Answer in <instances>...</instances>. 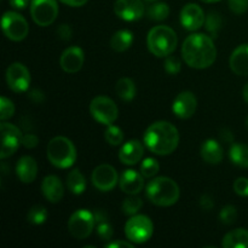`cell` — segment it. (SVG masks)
Returning <instances> with one entry per match:
<instances>
[{
    "label": "cell",
    "instance_id": "obj_28",
    "mask_svg": "<svg viewBox=\"0 0 248 248\" xmlns=\"http://www.w3.org/2000/svg\"><path fill=\"white\" fill-rule=\"evenodd\" d=\"M67 186L74 195H80L86 189V179L79 170H73L67 176Z\"/></svg>",
    "mask_w": 248,
    "mask_h": 248
},
{
    "label": "cell",
    "instance_id": "obj_49",
    "mask_svg": "<svg viewBox=\"0 0 248 248\" xmlns=\"http://www.w3.org/2000/svg\"><path fill=\"white\" fill-rule=\"evenodd\" d=\"M60 1L63 2V4L68 5V6L80 7V6H84L89 0H60Z\"/></svg>",
    "mask_w": 248,
    "mask_h": 248
},
{
    "label": "cell",
    "instance_id": "obj_33",
    "mask_svg": "<svg viewBox=\"0 0 248 248\" xmlns=\"http://www.w3.org/2000/svg\"><path fill=\"white\" fill-rule=\"evenodd\" d=\"M104 138H106L107 143H109L113 147H118V145H120L124 142V133L120 127L114 126L111 124V125H108V127H107L106 132H104Z\"/></svg>",
    "mask_w": 248,
    "mask_h": 248
},
{
    "label": "cell",
    "instance_id": "obj_23",
    "mask_svg": "<svg viewBox=\"0 0 248 248\" xmlns=\"http://www.w3.org/2000/svg\"><path fill=\"white\" fill-rule=\"evenodd\" d=\"M201 157L205 160L207 164L218 165L223 160L224 153H223L222 145L219 142L215 140H207L201 144L200 148Z\"/></svg>",
    "mask_w": 248,
    "mask_h": 248
},
{
    "label": "cell",
    "instance_id": "obj_24",
    "mask_svg": "<svg viewBox=\"0 0 248 248\" xmlns=\"http://www.w3.org/2000/svg\"><path fill=\"white\" fill-rule=\"evenodd\" d=\"M224 248H248V230L235 229L228 232L222 241Z\"/></svg>",
    "mask_w": 248,
    "mask_h": 248
},
{
    "label": "cell",
    "instance_id": "obj_18",
    "mask_svg": "<svg viewBox=\"0 0 248 248\" xmlns=\"http://www.w3.org/2000/svg\"><path fill=\"white\" fill-rule=\"evenodd\" d=\"M120 189L128 195H137L144 188V177L135 170H126L120 177Z\"/></svg>",
    "mask_w": 248,
    "mask_h": 248
},
{
    "label": "cell",
    "instance_id": "obj_44",
    "mask_svg": "<svg viewBox=\"0 0 248 248\" xmlns=\"http://www.w3.org/2000/svg\"><path fill=\"white\" fill-rule=\"evenodd\" d=\"M28 98L31 99V102H34V103L40 104V103H43L44 101H45V94H44L43 92L40 91V90L34 89V90H31V91L28 93Z\"/></svg>",
    "mask_w": 248,
    "mask_h": 248
},
{
    "label": "cell",
    "instance_id": "obj_5",
    "mask_svg": "<svg viewBox=\"0 0 248 248\" xmlns=\"http://www.w3.org/2000/svg\"><path fill=\"white\" fill-rule=\"evenodd\" d=\"M47 159L57 169H69L77 160V149L70 140L63 136L52 138L47 144Z\"/></svg>",
    "mask_w": 248,
    "mask_h": 248
},
{
    "label": "cell",
    "instance_id": "obj_36",
    "mask_svg": "<svg viewBox=\"0 0 248 248\" xmlns=\"http://www.w3.org/2000/svg\"><path fill=\"white\" fill-rule=\"evenodd\" d=\"M164 68L169 74L171 75H177L182 69V63L179 61L178 57L176 56L169 55L165 57V62H164Z\"/></svg>",
    "mask_w": 248,
    "mask_h": 248
},
{
    "label": "cell",
    "instance_id": "obj_45",
    "mask_svg": "<svg viewBox=\"0 0 248 248\" xmlns=\"http://www.w3.org/2000/svg\"><path fill=\"white\" fill-rule=\"evenodd\" d=\"M93 217H94V220H96V223H104V222H108V213H107V211L102 210V208H99V210H96L93 212Z\"/></svg>",
    "mask_w": 248,
    "mask_h": 248
},
{
    "label": "cell",
    "instance_id": "obj_17",
    "mask_svg": "<svg viewBox=\"0 0 248 248\" xmlns=\"http://www.w3.org/2000/svg\"><path fill=\"white\" fill-rule=\"evenodd\" d=\"M84 51L78 46H72L63 51V53L61 55L60 64L65 73L73 74L81 69L84 65Z\"/></svg>",
    "mask_w": 248,
    "mask_h": 248
},
{
    "label": "cell",
    "instance_id": "obj_47",
    "mask_svg": "<svg viewBox=\"0 0 248 248\" xmlns=\"http://www.w3.org/2000/svg\"><path fill=\"white\" fill-rule=\"evenodd\" d=\"M9 4L16 10H24L29 5V0H9Z\"/></svg>",
    "mask_w": 248,
    "mask_h": 248
},
{
    "label": "cell",
    "instance_id": "obj_52",
    "mask_svg": "<svg viewBox=\"0 0 248 248\" xmlns=\"http://www.w3.org/2000/svg\"><path fill=\"white\" fill-rule=\"evenodd\" d=\"M246 128H247V131H248V116L246 118Z\"/></svg>",
    "mask_w": 248,
    "mask_h": 248
},
{
    "label": "cell",
    "instance_id": "obj_51",
    "mask_svg": "<svg viewBox=\"0 0 248 248\" xmlns=\"http://www.w3.org/2000/svg\"><path fill=\"white\" fill-rule=\"evenodd\" d=\"M201 1L207 2V4H211V2H217V1H219V0H201Z\"/></svg>",
    "mask_w": 248,
    "mask_h": 248
},
{
    "label": "cell",
    "instance_id": "obj_21",
    "mask_svg": "<svg viewBox=\"0 0 248 248\" xmlns=\"http://www.w3.org/2000/svg\"><path fill=\"white\" fill-rule=\"evenodd\" d=\"M16 174L22 183H33L38 176V164L35 159L28 155H24L17 161Z\"/></svg>",
    "mask_w": 248,
    "mask_h": 248
},
{
    "label": "cell",
    "instance_id": "obj_1",
    "mask_svg": "<svg viewBox=\"0 0 248 248\" xmlns=\"http://www.w3.org/2000/svg\"><path fill=\"white\" fill-rule=\"evenodd\" d=\"M182 56L189 67L206 69L215 63L217 48L211 36L201 33L191 34L182 45Z\"/></svg>",
    "mask_w": 248,
    "mask_h": 248
},
{
    "label": "cell",
    "instance_id": "obj_14",
    "mask_svg": "<svg viewBox=\"0 0 248 248\" xmlns=\"http://www.w3.org/2000/svg\"><path fill=\"white\" fill-rule=\"evenodd\" d=\"M114 12L124 21L135 22L144 16L145 7L142 0H116Z\"/></svg>",
    "mask_w": 248,
    "mask_h": 248
},
{
    "label": "cell",
    "instance_id": "obj_48",
    "mask_svg": "<svg viewBox=\"0 0 248 248\" xmlns=\"http://www.w3.org/2000/svg\"><path fill=\"white\" fill-rule=\"evenodd\" d=\"M107 248H119V247H127V248H132L133 244L127 241H121V240H118V241L114 242H109V244H106Z\"/></svg>",
    "mask_w": 248,
    "mask_h": 248
},
{
    "label": "cell",
    "instance_id": "obj_4",
    "mask_svg": "<svg viewBox=\"0 0 248 248\" xmlns=\"http://www.w3.org/2000/svg\"><path fill=\"white\" fill-rule=\"evenodd\" d=\"M176 31L167 26H156L150 29L147 36L148 48L156 57H166L172 55L177 47Z\"/></svg>",
    "mask_w": 248,
    "mask_h": 248
},
{
    "label": "cell",
    "instance_id": "obj_27",
    "mask_svg": "<svg viewBox=\"0 0 248 248\" xmlns=\"http://www.w3.org/2000/svg\"><path fill=\"white\" fill-rule=\"evenodd\" d=\"M229 157L232 164L239 167L248 169V145L242 143H235L232 145L229 152Z\"/></svg>",
    "mask_w": 248,
    "mask_h": 248
},
{
    "label": "cell",
    "instance_id": "obj_16",
    "mask_svg": "<svg viewBox=\"0 0 248 248\" xmlns=\"http://www.w3.org/2000/svg\"><path fill=\"white\" fill-rule=\"evenodd\" d=\"M206 16L203 10L198 4H186L181 11V24L184 29L195 31L200 29L205 23Z\"/></svg>",
    "mask_w": 248,
    "mask_h": 248
},
{
    "label": "cell",
    "instance_id": "obj_19",
    "mask_svg": "<svg viewBox=\"0 0 248 248\" xmlns=\"http://www.w3.org/2000/svg\"><path fill=\"white\" fill-rule=\"evenodd\" d=\"M143 154H144V145L138 140H131L121 147L119 152V159L123 164L132 166L142 160Z\"/></svg>",
    "mask_w": 248,
    "mask_h": 248
},
{
    "label": "cell",
    "instance_id": "obj_25",
    "mask_svg": "<svg viewBox=\"0 0 248 248\" xmlns=\"http://www.w3.org/2000/svg\"><path fill=\"white\" fill-rule=\"evenodd\" d=\"M133 43V34L127 29H121L114 33L110 39V46L116 52H125Z\"/></svg>",
    "mask_w": 248,
    "mask_h": 248
},
{
    "label": "cell",
    "instance_id": "obj_40",
    "mask_svg": "<svg viewBox=\"0 0 248 248\" xmlns=\"http://www.w3.org/2000/svg\"><path fill=\"white\" fill-rule=\"evenodd\" d=\"M234 190L237 195L248 196V178L240 177L234 182Z\"/></svg>",
    "mask_w": 248,
    "mask_h": 248
},
{
    "label": "cell",
    "instance_id": "obj_53",
    "mask_svg": "<svg viewBox=\"0 0 248 248\" xmlns=\"http://www.w3.org/2000/svg\"><path fill=\"white\" fill-rule=\"evenodd\" d=\"M145 1H149V2H153V1H157V0H145Z\"/></svg>",
    "mask_w": 248,
    "mask_h": 248
},
{
    "label": "cell",
    "instance_id": "obj_35",
    "mask_svg": "<svg viewBox=\"0 0 248 248\" xmlns=\"http://www.w3.org/2000/svg\"><path fill=\"white\" fill-rule=\"evenodd\" d=\"M237 219V210L235 206L228 205L219 212V220L225 225H232Z\"/></svg>",
    "mask_w": 248,
    "mask_h": 248
},
{
    "label": "cell",
    "instance_id": "obj_39",
    "mask_svg": "<svg viewBox=\"0 0 248 248\" xmlns=\"http://www.w3.org/2000/svg\"><path fill=\"white\" fill-rule=\"evenodd\" d=\"M230 11L236 15H242L248 10V0H228Z\"/></svg>",
    "mask_w": 248,
    "mask_h": 248
},
{
    "label": "cell",
    "instance_id": "obj_41",
    "mask_svg": "<svg viewBox=\"0 0 248 248\" xmlns=\"http://www.w3.org/2000/svg\"><path fill=\"white\" fill-rule=\"evenodd\" d=\"M39 144V138L34 133H27L22 137V145L29 149H33Z\"/></svg>",
    "mask_w": 248,
    "mask_h": 248
},
{
    "label": "cell",
    "instance_id": "obj_43",
    "mask_svg": "<svg viewBox=\"0 0 248 248\" xmlns=\"http://www.w3.org/2000/svg\"><path fill=\"white\" fill-rule=\"evenodd\" d=\"M199 203H200V207L205 211H210L215 207V200L212 199V196L207 195V194L201 196Z\"/></svg>",
    "mask_w": 248,
    "mask_h": 248
},
{
    "label": "cell",
    "instance_id": "obj_2",
    "mask_svg": "<svg viewBox=\"0 0 248 248\" xmlns=\"http://www.w3.org/2000/svg\"><path fill=\"white\" fill-rule=\"evenodd\" d=\"M144 144L156 155H170L177 149L179 133L174 125L169 121H156L147 128L144 133Z\"/></svg>",
    "mask_w": 248,
    "mask_h": 248
},
{
    "label": "cell",
    "instance_id": "obj_11",
    "mask_svg": "<svg viewBox=\"0 0 248 248\" xmlns=\"http://www.w3.org/2000/svg\"><path fill=\"white\" fill-rule=\"evenodd\" d=\"M0 130H1V150H0V157L4 160L6 157L14 155L17 152L19 145L22 144V137H23V135H22V132L19 131V128L17 126L12 125L10 123H5V121H2L1 125H0Z\"/></svg>",
    "mask_w": 248,
    "mask_h": 248
},
{
    "label": "cell",
    "instance_id": "obj_10",
    "mask_svg": "<svg viewBox=\"0 0 248 248\" xmlns=\"http://www.w3.org/2000/svg\"><path fill=\"white\" fill-rule=\"evenodd\" d=\"M58 15L57 0H31V16L40 27L51 26Z\"/></svg>",
    "mask_w": 248,
    "mask_h": 248
},
{
    "label": "cell",
    "instance_id": "obj_30",
    "mask_svg": "<svg viewBox=\"0 0 248 248\" xmlns=\"http://www.w3.org/2000/svg\"><path fill=\"white\" fill-rule=\"evenodd\" d=\"M222 26L223 19L220 15L216 11H211L205 19V27L208 33L211 34V36L216 38L218 35V31L222 29Z\"/></svg>",
    "mask_w": 248,
    "mask_h": 248
},
{
    "label": "cell",
    "instance_id": "obj_37",
    "mask_svg": "<svg viewBox=\"0 0 248 248\" xmlns=\"http://www.w3.org/2000/svg\"><path fill=\"white\" fill-rule=\"evenodd\" d=\"M15 114V106L9 98L1 97L0 98V119L1 121H6Z\"/></svg>",
    "mask_w": 248,
    "mask_h": 248
},
{
    "label": "cell",
    "instance_id": "obj_29",
    "mask_svg": "<svg viewBox=\"0 0 248 248\" xmlns=\"http://www.w3.org/2000/svg\"><path fill=\"white\" fill-rule=\"evenodd\" d=\"M147 14L153 21H164L169 17L170 7L166 2H155L148 7Z\"/></svg>",
    "mask_w": 248,
    "mask_h": 248
},
{
    "label": "cell",
    "instance_id": "obj_38",
    "mask_svg": "<svg viewBox=\"0 0 248 248\" xmlns=\"http://www.w3.org/2000/svg\"><path fill=\"white\" fill-rule=\"evenodd\" d=\"M113 234V227L109 224V222L99 223L98 227H97V235H98L99 239L103 240V241H109V240H111Z\"/></svg>",
    "mask_w": 248,
    "mask_h": 248
},
{
    "label": "cell",
    "instance_id": "obj_34",
    "mask_svg": "<svg viewBox=\"0 0 248 248\" xmlns=\"http://www.w3.org/2000/svg\"><path fill=\"white\" fill-rule=\"evenodd\" d=\"M159 162L153 157H147V159L143 160L142 165H140V173L143 174L144 178H153L159 172Z\"/></svg>",
    "mask_w": 248,
    "mask_h": 248
},
{
    "label": "cell",
    "instance_id": "obj_46",
    "mask_svg": "<svg viewBox=\"0 0 248 248\" xmlns=\"http://www.w3.org/2000/svg\"><path fill=\"white\" fill-rule=\"evenodd\" d=\"M219 138L220 140H223L224 143L234 142V135H232V132L229 130V128H223V130H220Z\"/></svg>",
    "mask_w": 248,
    "mask_h": 248
},
{
    "label": "cell",
    "instance_id": "obj_7",
    "mask_svg": "<svg viewBox=\"0 0 248 248\" xmlns=\"http://www.w3.org/2000/svg\"><path fill=\"white\" fill-rule=\"evenodd\" d=\"M92 118L103 125H111L119 116L118 106L113 99L106 96H97L90 103Z\"/></svg>",
    "mask_w": 248,
    "mask_h": 248
},
{
    "label": "cell",
    "instance_id": "obj_20",
    "mask_svg": "<svg viewBox=\"0 0 248 248\" xmlns=\"http://www.w3.org/2000/svg\"><path fill=\"white\" fill-rule=\"evenodd\" d=\"M41 191L46 200L52 203H57L63 199L64 186L57 176H46L41 183Z\"/></svg>",
    "mask_w": 248,
    "mask_h": 248
},
{
    "label": "cell",
    "instance_id": "obj_32",
    "mask_svg": "<svg viewBox=\"0 0 248 248\" xmlns=\"http://www.w3.org/2000/svg\"><path fill=\"white\" fill-rule=\"evenodd\" d=\"M143 201L142 199L138 198L136 195H131L130 198L125 199L121 205V210H123L124 215L127 216H135L138 211L142 208Z\"/></svg>",
    "mask_w": 248,
    "mask_h": 248
},
{
    "label": "cell",
    "instance_id": "obj_13",
    "mask_svg": "<svg viewBox=\"0 0 248 248\" xmlns=\"http://www.w3.org/2000/svg\"><path fill=\"white\" fill-rule=\"evenodd\" d=\"M91 181L94 188L106 193V191L113 190L120 179H119L118 172L111 165L102 164L93 170Z\"/></svg>",
    "mask_w": 248,
    "mask_h": 248
},
{
    "label": "cell",
    "instance_id": "obj_6",
    "mask_svg": "<svg viewBox=\"0 0 248 248\" xmlns=\"http://www.w3.org/2000/svg\"><path fill=\"white\" fill-rule=\"evenodd\" d=\"M154 232V225L149 217L143 215H135L126 222V237L133 244H144Z\"/></svg>",
    "mask_w": 248,
    "mask_h": 248
},
{
    "label": "cell",
    "instance_id": "obj_50",
    "mask_svg": "<svg viewBox=\"0 0 248 248\" xmlns=\"http://www.w3.org/2000/svg\"><path fill=\"white\" fill-rule=\"evenodd\" d=\"M242 96H244V99L248 103V82L245 85L244 90H242Z\"/></svg>",
    "mask_w": 248,
    "mask_h": 248
},
{
    "label": "cell",
    "instance_id": "obj_22",
    "mask_svg": "<svg viewBox=\"0 0 248 248\" xmlns=\"http://www.w3.org/2000/svg\"><path fill=\"white\" fill-rule=\"evenodd\" d=\"M229 65L236 75H248V44L237 46L232 51L229 58Z\"/></svg>",
    "mask_w": 248,
    "mask_h": 248
},
{
    "label": "cell",
    "instance_id": "obj_12",
    "mask_svg": "<svg viewBox=\"0 0 248 248\" xmlns=\"http://www.w3.org/2000/svg\"><path fill=\"white\" fill-rule=\"evenodd\" d=\"M6 84L16 93L26 92L31 84V73L28 68L19 62L10 64L6 69Z\"/></svg>",
    "mask_w": 248,
    "mask_h": 248
},
{
    "label": "cell",
    "instance_id": "obj_15",
    "mask_svg": "<svg viewBox=\"0 0 248 248\" xmlns=\"http://www.w3.org/2000/svg\"><path fill=\"white\" fill-rule=\"evenodd\" d=\"M196 107H198V99L195 94L190 91H183L174 98L172 111L177 118L186 120L195 114Z\"/></svg>",
    "mask_w": 248,
    "mask_h": 248
},
{
    "label": "cell",
    "instance_id": "obj_42",
    "mask_svg": "<svg viewBox=\"0 0 248 248\" xmlns=\"http://www.w3.org/2000/svg\"><path fill=\"white\" fill-rule=\"evenodd\" d=\"M57 35L62 40H70L73 35V31L70 28V26H68V24H61L57 28Z\"/></svg>",
    "mask_w": 248,
    "mask_h": 248
},
{
    "label": "cell",
    "instance_id": "obj_26",
    "mask_svg": "<svg viewBox=\"0 0 248 248\" xmlns=\"http://www.w3.org/2000/svg\"><path fill=\"white\" fill-rule=\"evenodd\" d=\"M115 91L116 94L119 96V98H121L125 102H131L136 97L137 93V89H136V85L133 82V80H131L130 78H121L115 85Z\"/></svg>",
    "mask_w": 248,
    "mask_h": 248
},
{
    "label": "cell",
    "instance_id": "obj_8",
    "mask_svg": "<svg viewBox=\"0 0 248 248\" xmlns=\"http://www.w3.org/2000/svg\"><path fill=\"white\" fill-rule=\"evenodd\" d=\"M2 31L12 41H22L29 33L28 22L22 15L15 11L5 12L1 19Z\"/></svg>",
    "mask_w": 248,
    "mask_h": 248
},
{
    "label": "cell",
    "instance_id": "obj_3",
    "mask_svg": "<svg viewBox=\"0 0 248 248\" xmlns=\"http://www.w3.org/2000/svg\"><path fill=\"white\" fill-rule=\"evenodd\" d=\"M148 200L156 206L169 207L179 200V186L169 177H156L148 183L145 188Z\"/></svg>",
    "mask_w": 248,
    "mask_h": 248
},
{
    "label": "cell",
    "instance_id": "obj_31",
    "mask_svg": "<svg viewBox=\"0 0 248 248\" xmlns=\"http://www.w3.org/2000/svg\"><path fill=\"white\" fill-rule=\"evenodd\" d=\"M47 210H46L44 206L41 205H35L28 211V215H27V220L29 223L34 225H40L43 223L46 222L47 219Z\"/></svg>",
    "mask_w": 248,
    "mask_h": 248
},
{
    "label": "cell",
    "instance_id": "obj_9",
    "mask_svg": "<svg viewBox=\"0 0 248 248\" xmlns=\"http://www.w3.org/2000/svg\"><path fill=\"white\" fill-rule=\"evenodd\" d=\"M93 213L87 210H78L68 220V230L77 240H85L91 235L94 227Z\"/></svg>",
    "mask_w": 248,
    "mask_h": 248
}]
</instances>
